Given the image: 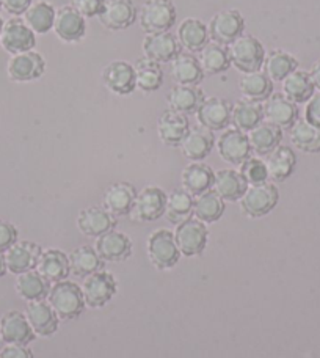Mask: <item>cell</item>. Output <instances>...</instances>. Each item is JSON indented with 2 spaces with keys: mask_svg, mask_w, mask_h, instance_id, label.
I'll list each match as a JSON object with an SVG mask.
<instances>
[{
  "mask_svg": "<svg viewBox=\"0 0 320 358\" xmlns=\"http://www.w3.org/2000/svg\"><path fill=\"white\" fill-rule=\"evenodd\" d=\"M48 300L60 321H74L87 306L82 287L68 280L52 285Z\"/></svg>",
  "mask_w": 320,
  "mask_h": 358,
  "instance_id": "obj_1",
  "label": "cell"
},
{
  "mask_svg": "<svg viewBox=\"0 0 320 358\" xmlns=\"http://www.w3.org/2000/svg\"><path fill=\"white\" fill-rule=\"evenodd\" d=\"M176 17L177 11L171 0H146L138 11V21L146 35L170 31Z\"/></svg>",
  "mask_w": 320,
  "mask_h": 358,
  "instance_id": "obj_2",
  "label": "cell"
},
{
  "mask_svg": "<svg viewBox=\"0 0 320 358\" xmlns=\"http://www.w3.org/2000/svg\"><path fill=\"white\" fill-rule=\"evenodd\" d=\"M228 49L231 63L243 74L261 71L264 66L266 49L253 35H242Z\"/></svg>",
  "mask_w": 320,
  "mask_h": 358,
  "instance_id": "obj_3",
  "label": "cell"
},
{
  "mask_svg": "<svg viewBox=\"0 0 320 358\" xmlns=\"http://www.w3.org/2000/svg\"><path fill=\"white\" fill-rule=\"evenodd\" d=\"M279 192L272 182L248 185V189L239 200L242 213L252 219H259L270 214L278 204Z\"/></svg>",
  "mask_w": 320,
  "mask_h": 358,
  "instance_id": "obj_4",
  "label": "cell"
},
{
  "mask_svg": "<svg viewBox=\"0 0 320 358\" xmlns=\"http://www.w3.org/2000/svg\"><path fill=\"white\" fill-rule=\"evenodd\" d=\"M146 245H148L146 248H148L150 263L157 271H168V268L177 264L179 257H181V252H179L175 241V233L166 228L152 231Z\"/></svg>",
  "mask_w": 320,
  "mask_h": 358,
  "instance_id": "obj_5",
  "label": "cell"
},
{
  "mask_svg": "<svg viewBox=\"0 0 320 358\" xmlns=\"http://www.w3.org/2000/svg\"><path fill=\"white\" fill-rule=\"evenodd\" d=\"M210 40L221 46H231V44L243 35L245 30V19L239 10H223L215 13L208 25Z\"/></svg>",
  "mask_w": 320,
  "mask_h": 358,
  "instance_id": "obj_6",
  "label": "cell"
},
{
  "mask_svg": "<svg viewBox=\"0 0 320 358\" xmlns=\"http://www.w3.org/2000/svg\"><path fill=\"white\" fill-rule=\"evenodd\" d=\"M166 198L168 195L165 194V190L157 187V185H148L137 194L136 203H133L129 214L131 219L138 223L159 220L160 217L165 215Z\"/></svg>",
  "mask_w": 320,
  "mask_h": 358,
  "instance_id": "obj_7",
  "label": "cell"
},
{
  "mask_svg": "<svg viewBox=\"0 0 320 358\" xmlns=\"http://www.w3.org/2000/svg\"><path fill=\"white\" fill-rule=\"evenodd\" d=\"M117 278L112 273L99 271L83 278L82 292L88 308H102L117 294Z\"/></svg>",
  "mask_w": 320,
  "mask_h": 358,
  "instance_id": "obj_8",
  "label": "cell"
},
{
  "mask_svg": "<svg viewBox=\"0 0 320 358\" xmlns=\"http://www.w3.org/2000/svg\"><path fill=\"white\" fill-rule=\"evenodd\" d=\"M208 238L209 231L206 223H203L198 219H189L179 223L175 229L176 245L181 255L187 258L203 253L208 244Z\"/></svg>",
  "mask_w": 320,
  "mask_h": 358,
  "instance_id": "obj_9",
  "label": "cell"
},
{
  "mask_svg": "<svg viewBox=\"0 0 320 358\" xmlns=\"http://www.w3.org/2000/svg\"><path fill=\"white\" fill-rule=\"evenodd\" d=\"M0 44L11 55L27 52L36 48V35L21 17H11L3 22Z\"/></svg>",
  "mask_w": 320,
  "mask_h": 358,
  "instance_id": "obj_10",
  "label": "cell"
},
{
  "mask_svg": "<svg viewBox=\"0 0 320 358\" xmlns=\"http://www.w3.org/2000/svg\"><path fill=\"white\" fill-rule=\"evenodd\" d=\"M102 84L112 93L126 96L136 92L137 79H136V68L129 62L115 60L110 62L102 69Z\"/></svg>",
  "mask_w": 320,
  "mask_h": 358,
  "instance_id": "obj_11",
  "label": "cell"
},
{
  "mask_svg": "<svg viewBox=\"0 0 320 358\" xmlns=\"http://www.w3.org/2000/svg\"><path fill=\"white\" fill-rule=\"evenodd\" d=\"M46 71L44 57L36 50L11 55L6 65V73L13 82H31L40 79Z\"/></svg>",
  "mask_w": 320,
  "mask_h": 358,
  "instance_id": "obj_12",
  "label": "cell"
},
{
  "mask_svg": "<svg viewBox=\"0 0 320 358\" xmlns=\"http://www.w3.org/2000/svg\"><path fill=\"white\" fill-rule=\"evenodd\" d=\"M217 150L223 161L231 165H240L252 157V145H249L248 134L239 129H226L217 140Z\"/></svg>",
  "mask_w": 320,
  "mask_h": 358,
  "instance_id": "obj_13",
  "label": "cell"
},
{
  "mask_svg": "<svg viewBox=\"0 0 320 358\" xmlns=\"http://www.w3.org/2000/svg\"><path fill=\"white\" fill-rule=\"evenodd\" d=\"M231 117L233 102L223 98H217V96L204 99L200 110L196 112V120L200 126L212 132L226 129L231 124Z\"/></svg>",
  "mask_w": 320,
  "mask_h": 358,
  "instance_id": "obj_14",
  "label": "cell"
},
{
  "mask_svg": "<svg viewBox=\"0 0 320 358\" xmlns=\"http://www.w3.org/2000/svg\"><path fill=\"white\" fill-rule=\"evenodd\" d=\"M54 31L63 43H79L87 34V21L73 5H63L55 13Z\"/></svg>",
  "mask_w": 320,
  "mask_h": 358,
  "instance_id": "obj_15",
  "label": "cell"
},
{
  "mask_svg": "<svg viewBox=\"0 0 320 358\" xmlns=\"http://www.w3.org/2000/svg\"><path fill=\"white\" fill-rule=\"evenodd\" d=\"M41 253L43 248L35 244V242L17 241L16 244H13L8 250L3 253L6 271L15 275L35 271Z\"/></svg>",
  "mask_w": 320,
  "mask_h": 358,
  "instance_id": "obj_16",
  "label": "cell"
},
{
  "mask_svg": "<svg viewBox=\"0 0 320 358\" xmlns=\"http://www.w3.org/2000/svg\"><path fill=\"white\" fill-rule=\"evenodd\" d=\"M264 118L279 129H291L298 120V107L283 93H272L264 101Z\"/></svg>",
  "mask_w": 320,
  "mask_h": 358,
  "instance_id": "obj_17",
  "label": "cell"
},
{
  "mask_svg": "<svg viewBox=\"0 0 320 358\" xmlns=\"http://www.w3.org/2000/svg\"><path fill=\"white\" fill-rule=\"evenodd\" d=\"M138 11L132 0H107V3L98 16L106 29L118 31L129 29L136 22Z\"/></svg>",
  "mask_w": 320,
  "mask_h": 358,
  "instance_id": "obj_18",
  "label": "cell"
},
{
  "mask_svg": "<svg viewBox=\"0 0 320 358\" xmlns=\"http://www.w3.org/2000/svg\"><path fill=\"white\" fill-rule=\"evenodd\" d=\"M94 250L98 252L102 261H110V263H121L131 258L132 255V241L124 233L108 231L106 234L96 238Z\"/></svg>",
  "mask_w": 320,
  "mask_h": 358,
  "instance_id": "obj_19",
  "label": "cell"
},
{
  "mask_svg": "<svg viewBox=\"0 0 320 358\" xmlns=\"http://www.w3.org/2000/svg\"><path fill=\"white\" fill-rule=\"evenodd\" d=\"M143 54L146 59L156 63H171L173 59L181 52V44L171 31L163 34H150L143 40Z\"/></svg>",
  "mask_w": 320,
  "mask_h": 358,
  "instance_id": "obj_20",
  "label": "cell"
},
{
  "mask_svg": "<svg viewBox=\"0 0 320 358\" xmlns=\"http://www.w3.org/2000/svg\"><path fill=\"white\" fill-rule=\"evenodd\" d=\"M115 227H117V217L108 213L106 208L89 206L82 209L78 217V228L88 238H99V236L112 231Z\"/></svg>",
  "mask_w": 320,
  "mask_h": 358,
  "instance_id": "obj_21",
  "label": "cell"
},
{
  "mask_svg": "<svg viewBox=\"0 0 320 358\" xmlns=\"http://www.w3.org/2000/svg\"><path fill=\"white\" fill-rule=\"evenodd\" d=\"M35 336L27 317L22 313L8 311L0 319V340H3L6 344L27 346L35 340Z\"/></svg>",
  "mask_w": 320,
  "mask_h": 358,
  "instance_id": "obj_22",
  "label": "cell"
},
{
  "mask_svg": "<svg viewBox=\"0 0 320 358\" xmlns=\"http://www.w3.org/2000/svg\"><path fill=\"white\" fill-rule=\"evenodd\" d=\"M215 146L214 132L203 126L190 127V131L179 148H181L184 157L191 162H201L212 152Z\"/></svg>",
  "mask_w": 320,
  "mask_h": 358,
  "instance_id": "obj_23",
  "label": "cell"
},
{
  "mask_svg": "<svg viewBox=\"0 0 320 358\" xmlns=\"http://www.w3.org/2000/svg\"><path fill=\"white\" fill-rule=\"evenodd\" d=\"M24 315L27 317L34 334L38 336L49 338L55 334L57 329H59L60 319L57 317L52 306L48 302H44V300L29 302Z\"/></svg>",
  "mask_w": 320,
  "mask_h": 358,
  "instance_id": "obj_24",
  "label": "cell"
},
{
  "mask_svg": "<svg viewBox=\"0 0 320 358\" xmlns=\"http://www.w3.org/2000/svg\"><path fill=\"white\" fill-rule=\"evenodd\" d=\"M35 271L41 275V277L49 281V283H59V281L66 280L71 273V267H69V258L65 252L55 250H44L40 255Z\"/></svg>",
  "mask_w": 320,
  "mask_h": 358,
  "instance_id": "obj_25",
  "label": "cell"
},
{
  "mask_svg": "<svg viewBox=\"0 0 320 358\" xmlns=\"http://www.w3.org/2000/svg\"><path fill=\"white\" fill-rule=\"evenodd\" d=\"M190 131V123L185 115L166 110L157 121V134L166 146H181L182 140Z\"/></svg>",
  "mask_w": 320,
  "mask_h": 358,
  "instance_id": "obj_26",
  "label": "cell"
},
{
  "mask_svg": "<svg viewBox=\"0 0 320 358\" xmlns=\"http://www.w3.org/2000/svg\"><path fill=\"white\" fill-rule=\"evenodd\" d=\"M177 41L185 52H201L209 44V29L208 25L196 17L184 19L177 29Z\"/></svg>",
  "mask_w": 320,
  "mask_h": 358,
  "instance_id": "obj_27",
  "label": "cell"
},
{
  "mask_svg": "<svg viewBox=\"0 0 320 358\" xmlns=\"http://www.w3.org/2000/svg\"><path fill=\"white\" fill-rule=\"evenodd\" d=\"M166 99H168L170 110L187 117L200 110L206 96L198 85H176L170 90Z\"/></svg>",
  "mask_w": 320,
  "mask_h": 358,
  "instance_id": "obj_28",
  "label": "cell"
},
{
  "mask_svg": "<svg viewBox=\"0 0 320 358\" xmlns=\"http://www.w3.org/2000/svg\"><path fill=\"white\" fill-rule=\"evenodd\" d=\"M182 189L191 196H200L212 190L215 181V171L203 162H191L182 170L181 175Z\"/></svg>",
  "mask_w": 320,
  "mask_h": 358,
  "instance_id": "obj_29",
  "label": "cell"
},
{
  "mask_svg": "<svg viewBox=\"0 0 320 358\" xmlns=\"http://www.w3.org/2000/svg\"><path fill=\"white\" fill-rule=\"evenodd\" d=\"M137 198V190L131 182H115L106 190L104 208L115 217L129 215Z\"/></svg>",
  "mask_w": 320,
  "mask_h": 358,
  "instance_id": "obj_30",
  "label": "cell"
},
{
  "mask_svg": "<svg viewBox=\"0 0 320 358\" xmlns=\"http://www.w3.org/2000/svg\"><path fill=\"white\" fill-rule=\"evenodd\" d=\"M200 59L191 52H179L171 62V78L177 85H200L204 79Z\"/></svg>",
  "mask_w": 320,
  "mask_h": 358,
  "instance_id": "obj_31",
  "label": "cell"
},
{
  "mask_svg": "<svg viewBox=\"0 0 320 358\" xmlns=\"http://www.w3.org/2000/svg\"><path fill=\"white\" fill-rule=\"evenodd\" d=\"M248 189V184L240 171L231 169L219 170L215 173V181L212 190L223 201H239Z\"/></svg>",
  "mask_w": 320,
  "mask_h": 358,
  "instance_id": "obj_32",
  "label": "cell"
},
{
  "mask_svg": "<svg viewBox=\"0 0 320 358\" xmlns=\"http://www.w3.org/2000/svg\"><path fill=\"white\" fill-rule=\"evenodd\" d=\"M266 165L268 171V179L275 182H283L289 178L297 165V156L289 146H278L270 155L266 156Z\"/></svg>",
  "mask_w": 320,
  "mask_h": 358,
  "instance_id": "obj_33",
  "label": "cell"
},
{
  "mask_svg": "<svg viewBox=\"0 0 320 358\" xmlns=\"http://www.w3.org/2000/svg\"><path fill=\"white\" fill-rule=\"evenodd\" d=\"M264 121V106L262 102L243 98L233 104L231 123L235 129L249 132Z\"/></svg>",
  "mask_w": 320,
  "mask_h": 358,
  "instance_id": "obj_34",
  "label": "cell"
},
{
  "mask_svg": "<svg viewBox=\"0 0 320 358\" xmlns=\"http://www.w3.org/2000/svg\"><path fill=\"white\" fill-rule=\"evenodd\" d=\"M248 140L256 155L267 156L279 146L281 140H283V129L272 123H267V121H262L261 124L248 132Z\"/></svg>",
  "mask_w": 320,
  "mask_h": 358,
  "instance_id": "obj_35",
  "label": "cell"
},
{
  "mask_svg": "<svg viewBox=\"0 0 320 358\" xmlns=\"http://www.w3.org/2000/svg\"><path fill=\"white\" fill-rule=\"evenodd\" d=\"M55 13L57 10L52 3L46 0H38L29 6L22 16L24 22L35 31V35H44L54 29Z\"/></svg>",
  "mask_w": 320,
  "mask_h": 358,
  "instance_id": "obj_36",
  "label": "cell"
},
{
  "mask_svg": "<svg viewBox=\"0 0 320 358\" xmlns=\"http://www.w3.org/2000/svg\"><path fill=\"white\" fill-rule=\"evenodd\" d=\"M50 283L44 280L36 271H29L19 273L16 278V292L19 297L27 302H38V300L48 299L50 292Z\"/></svg>",
  "mask_w": 320,
  "mask_h": 358,
  "instance_id": "obj_37",
  "label": "cell"
},
{
  "mask_svg": "<svg viewBox=\"0 0 320 358\" xmlns=\"http://www.w3.org/2000/svg\"><path fill=\"white\" fill-rule=\"evenodd\" d=\"M68 258L71 273L80 278H85L88 275L102 271V266H104V261L101 259L98 252L94 250V247L89 245L78 247L68 255Z\"/></svg>",
  "mask_w": 320,
  "mask_h": 358,
  "instance_id": "obj_38",
  "label": "cell"
},
{
  "mask_svg": "<svg viewBox=\"0 0 320 358\" xmlns=\"http://www.w3.org/2000/svg\"><path fill=\"white\" fill-rule=\"evenodd\" d=\"M264 74L272 82H283L287 76L298 69V62L289 52L281 49H275L270 54L266 55L264 62Z\"/></svg>",
  "mask_w": 320,
  "mask_h": 358,
  "instance_id": "obj_39",
  "label": "cell"
},
{
  "mask_svg": "<svg viewBox=\"0 0 320 358\" xmlns=\"http://www.w3.org/2000/svg\"><path fill=\"white\" fill-rule=\"evenodd\" d=\"M200 63L203 66L204 74L217 76L221 74L229 69L233 65L231 57H229V49L226 46L217 43H209L200 52Z\"/></svg>",
  "mask_w": 320,
  "mask_h": 358,
  "instance_id": "obj_40",
  "label": "cell"
},
{
  "mask_svg": "<svg viewBox=\"0 0 320 358\" xmlns=\"http://www.w3.org/2000/svg\"><path fill=\"white\" fill-rule=\"evenodd\" d=\"M194 196L185 189H176L166 198L165 215L173 225H179L185 220H189L194 214Z\"/></svg>",
  "mask_w": 320,
  "mask_h": 358,
  "instance_id": "obj_41",
  "label": "cell"
},
{
  "mask_svg": "<svg viewBox=\"0 0 320 358\" xmlns=\"http://www.w3.org/2000/svg\"><path fill=\"white\" fill-rule=\"evenodd\" d=\"M291 142L303 152H320V127L306 120H297V123L291 127Z\"/></svg>",
  "mask_w": 320,
  "mask_h": 358,
  "instance_id": "obj_42",
  "label": "cell"
},
{
  "mask_svg": "<svg viewBox=\"0 0 320 358\" xmlns=\"http://www.w3.org/2000/svg\"><path fill=\"white\" fill-rule=\"evenodd\" d=\"M281 84H283V94L296 104L308 102L316 90L311 82L310 73L300 71V69L287 76Z\"/></svg>",
  "mask_w": 320,
  "mask_h": 358,
  "instance_id": "obj_43",
  "label": "cell"
},
{
  "mask_svg": "<svg viewBox=\"0 0 320 358\" xmlns=\"http://www.w3.org/2000/svg\"><path fill=\"white\" fill-rule=\"evenodd\" d=\"M239 87L243 98L258 102H264L273 93V82L261 71L243 74Z\"/></svg>",
  "mask_w": 320,
  "mask_h": 358,
  "instance_id": "obj_44",
  "label": "cell"
},
{
  "mask_svg": "<svg viewBox=\"0 0 320 358\" xmlns=\"http://www.w3.org/2000/svg\"><path fill=\"white\" fill-rule=\"evenodd\" d=\"M223 213H225V201L214 190H209L206 194L195 198L194 215L200 222L215 223L221 219Z\"/></svg>",
  "mask_w": 320,
  "mask_h": 358,
  "instance_id": "obj_45",
  "label": "cell"
},
{
  "mask_svg": "<svg viewBox=\"0 0 320 358\" xmlns=\"http://www.w3.org/2000/svg\"><path fill=\"white\" fill-rule=\"evenodd\" d=\"M133 68H136L137 88L142 90V92L152 93L163 84V71L160 69L159 63L143 57V59L137 60Z\"/></svg>",
  "mask_w": 320,
  "mask_h": 358,
  "instance_id": "obj_46",
  "label": "cell"
},
{
  "mask_svg": "<svg viewBox=\"0 0 320 358\" xmlns=\"http://www.w3.org/2000/svg\"><path fill=\"white\" fill-rule=\"evenodd\" d=\"M240 175L245 179L248 185H256L268 181V171L266 161L259 157H249L248 161L240 165Z\"/></svg>",
  "mask_w": 320,
  "mask_h": 358,
  "instance_id": "obj_47",
  "label": "cell"
},
{
  "mask_svg": "<svg viewBox=\"0 0 320 358\" xmlns=\"http://www.w3.org/2000/svg\"><path fill=\"white\" fill-rule=\"evenodd\" d=\"M106 3L107 0H71V5L85 19L99 16Z\"/></svg>",
  "mask_w": 320,
  "mask_h": 358,
  "instance_id": "obj_48",
  "label": "cell"
},
{
  "mask_svg": "<svg viewBox=\"0 0 320 358\" xmlns=\"http://www.w3.org/2000/svg\"><path fill=\"white\" fill-rule=\"evenodd\" d=\"M17 242V229L10 222L0 220V253H5Z\"/></svg>",
  "mask_w": 320,
  "mask_h": 358,
  "instance_id": "obj_49",
  "label": "cell"
},
{
  "mask_svg": "<svg viewBox=\"0 0 320 358\" xmlns=\"http://www.w3.org/2000/svg\"><path fill=\"white\" fill-rule=\"evenodd\" d=\"M305 117L308 123L320 127V92L311 96L308 104H306Z\"/></svg>",
  "mask_w": 320,
  "mask_h": 358,
  "instance_id": "obj_50",
  "label": "cell"
},
{
  "mask_svg": "<svg viewBox=\"0 0 320 358\" xmlns=\"http://www.w3.org/2000/svg\"><path fill=\"white\" fill-rule=\"evenodd\" d=\"M0 358H34V354L27 346H21V344H6V346L0 350Z\"/></svg>",
  "mask_w": 320,
  "mask_h": 358,
  "instance_id": "obj_51",
  "label": "cell"
},
{
  "mask_svg": "<svg viewBox=\"0 0 320 358\" xmlns=\"http://www.w3.org/2000/svg\"><path fill=\"white\" fill-rule=\"evenodd\" d=\"M31 3H34V0H2L3 10L16 17L22 16Z\"/></svg>",
  "mask_w": 320,
  "mask_h": 358,
  "instance_id": "obj_52",
  "label": "cell"
},
{
  "mask_svg": "<svg viewBox=\"0 0 320 358\" xmlns=\"http://www.w3.org/2000/svg\"><path fill=\"white\" fill-rule=\"evenodd\" d=\"M310 78H311L312 85H314V88H317L320 92V60H317L314 65H312Z\"/></svg>",
  "mask_w": 320,
  "mask_h": 358,
  "instance_id": "obj_53",
  "label": "cell"
},
{
  "mask_svg": "<svg viewBox=\"0 0 320 358\" xmlns=\"http://www.w3.org/2000/svg\"><path fill=\"white\" fill-rule=\"evenodd\" d=\"M6 272H8V271H6V266H5L3 253H0V278H2Z\"/></svg>",
  "mask_w": 320,
  "mask_h": 358,
  "instance_id": "obj_54",
  "label": "cell"
},
{
  "mask_svg": "<svg viewBox=\"0 0 320 358\" xmlns=\"http://www.w3.org/2000/svg\"><path fill=\"white\" fill-rule=\"evenodd\" d=\"M2 29H3V19L0 17V35H2Z\"/></svg>",
  "mask_w": 320,
  "mask_h": 358,
  "instance_id": "obj_55",
  "label": "cell"
},
{
  "mask_svg": "<svg viewBox=\"0 0 320 358\" xmlns=\"http://www.w3.org/2000/svg\"><path fill=\"white\" fill-rule=\"evenodd\" d=\"M0 8H2V0H0Z\"/></svg>",
  "mask_w": 320,
  "mask_h": 358,
  "instance_id": "obj_56",
  "label": "cell"
}]
</instances>
